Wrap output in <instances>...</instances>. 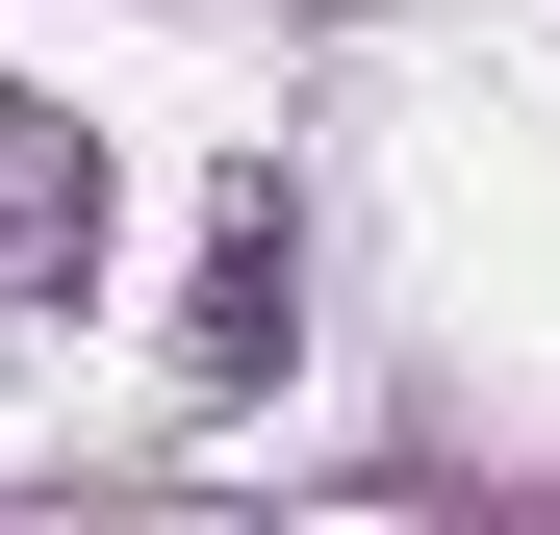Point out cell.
I'll list each match as a JSON object with an SVG mask.
<instances>
[{"mask_svg":"<svg viewBox=\"0 0 560 535\" xmlns=\"http://www.w3.org/2000/svg\"><path fill=\"white\" fill-rule=\"evenodd\" d=\"M103 230H128V178H103V128L0 77V332H51L77 281H103Z\"/></svg>","mask_w":560,"mask_h":535,"instance_id":"cell-1","label":"cell"},{"mask_svg":"<svg viewBox=\"0 0 560 535\" xmlns=\"http://www.w3.org/2000/svg\"><path fill=\"white\" fill-rule=\"evenodd\" d=\"M280 306H306V230H280V153L230 178V205H205V306H178V383H280Z\"/></svg>","mask_w":560,"mask_h":535,"instance_id":"cell-2","label":"cell"}]
</instances>
